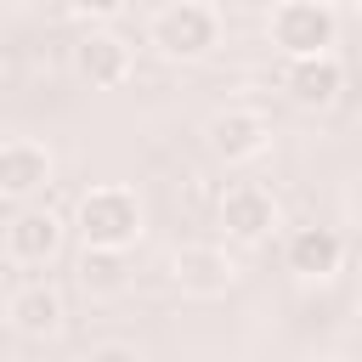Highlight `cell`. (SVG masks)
<instances>
[{"label": "cell", "instance_id": "9a60e30c", "mask_svg": "<svg viewBox=\"0 0 362 362\" xmlns=\"http://www.w3.org/2000/svg\"><path fill=\"white\" fill-rule=\"evenodd\" d=\"M85 362H141V351H136V345H124V339H107V345H96Z\"/></svg>", "mask_w": 362, "mask_h": 362}, {"label": "cell", "instance_id": "9c48e42d", "mask_svg": "<svg viewBox=\"0 0 362 362\" xmlns=\"http://www.w3.org/2000/svg\"><path fill=\"white\" fill-rule=\"evenodd\" d=\"M283 90L294 107H334L339 90H345V62L334 51H317V57H288L283 68Z\"/></svg>", "mask_w": 362, "mask_h": 362}, {"label": "cell", "instance_id": "8992f818", "mask_svg": "<svg viewBox=\"0 0 362 362\" xmlns=\"http://www.w3.org/2000/svg\"><path fill=\"white\" fill-rule=\"evenodd\" d=\"M204 141H209V153L221 164H249V158H260L272 147V124L255 107H221V113H209Z\"/></svg>", "mask_w": 362, "mask_h": 362}, {"label": "cell", "instance_id": "277c9868", "mask_svg": "<svg viewBox=\"0 0 362 362\" xmlns=\"http://www.w3.org/2000/svg\"><path fill=\"white\" fill-rule=\"evenodd\" d=\"M170 283L192 300H221L238 283V260L221 243H181L170 249Z\"/></svg>", "mask_w": 362, "mask_h": 362}, {"label": "cell", "instance_id": "52a82bcc", "mask_svg": "<svg viewBox=\"0 0 362 362\" xmlns=\"http://www.w3.org/2000/svg\"><path fill=\"white\" fill-rule=\"evenodd\" d=\"M130 68H136V51H130L124 34H113V28H85V34H79V45H74V74H79L85 85L113 90V85L130 79Z\"/></svg>", "mask_w": 362, "mask_h": 362}, {"label": "cell", "instance_id": "30bf717a", "mask_svg": "<svg viewBox=\"0 0 362 362\" xmlns=\"http://www.w3.org/2000/svg\"><path fill=\"white\" fill-rule=\"evenodd\" d=\"M283 266L305 283H328L345 266V238L334 226H294L283 238Z\"/></svg>", "mask_w": 362, "mask_h": 362}, {"label": "cell", "instance_id": "7a4b0ae2", "mask_svg": "<svg viewBox=\"0 0 362 362\" xmlns=\"http://www.w3.org/2000/svg\"><path fill=\"white\" fill-rule=\"evenodd\" d=\"M74 226H79L85 249H119L124 255L141 238V198L130 187H119V181H102V187H90L79 198Z\"/></svg>", "mask_w": 362, "mask_h": 362}, {"label": "cell", "instance_id": "5b68a950", "mask_svg": "<svg viewBox=\"0 0 362 362\" xmlns=\"http://www.w3.org/2000/svg\"><path fill=\"white\" fill-rule=\"evenodd\" d=\"M221 232L232 243H266L277 232V198L260 181H232L221 192Z\"/></svg>", "mask_w": 362, "mask_h": 362}, {"label": "cell", "instance_id": "5bb4252c", "mask_svg": "<svg viewBox=\"0 0 362 362\" xmlns=\"http://www.w3.org/2000/svg\"><path fill=\"white\" fill-rule=\"evenodd\" d=\"M79 17H90V23H113L119 11H124V0H68Z\"/></svg>", "mask_w": 362, "mask_h": 362}, {"label": "cell", "instance_id": "8fae6325", "mask_svg": "<svg viewBox=\"0 0 362 362\" xmlns=\"http://www.w3.org/2000/svg\"><path fill=\"white\" fill-rule=\"evenodd\" d=\"M45 181H51V153L40 141H28V136L0 141V198L28 204L34 192H45Z\"/></svg>", "mask_w": 362, "mask_h": 362}, {"label": "cell", "instance_id": "6da1fadb", "mask_svg": "<svg viewBox=\"0 0 362 362\" xmlns=\"http://www.w3.org/2000/svg\"><path fill=\"white\" fill-rule=\"evenodd\" d=\"M147 45L164 62H198L221 45V17L204 0H170L147 17Z\"/></svg>", "mask_w": 362, "mask_h": 362}, {"label": "cell", "instance_id": "7c38bea8", "mask_svg": "<svg viewBox=\"0 0 362 362\" xmlns=\"http://www.w3.org/2000/svg\"><path fill=\"white\" fill-rule=\"evenodd\" d=\"M6 322L28 339H51L62 328V294L51 283H23L6 294Z\"/></svg>", "mask_w": 362, "mask_h": 362}, {"label": "cell", "instance_id": "2e32d148", "mask_svg": "<svg viewBox=\"0 0 362 362\" xmlns=\"http://www.w3.org/2000/svg\"><path fill=\"white\" fill-rule=\"evenodd\" d=\"M345 6H351V11H356V17H362V0H345Z\"/></svg>", "mask_w": 362, "mask_h": 362}, {"label": "cell", "instance_id": "3957f363", "mask_svg": "<svg viewBox=\"0 0 362 362\" xmlns=\"http://www.w3.org/2000/svg\"><path fill=\"white\" fill-rule=\"evenodd\" d=\"M266 34L283 57H317L334 45L339 11H334V0H277L266 17Z\"/></svg>", "mask_w": 362, "mask_h": 362}, {"label": "cell", "instance_id": "ba28073f", "mask_svg": "<svg viewBox=\"0 0 362 362\" xmlns=\"http://www.w3.org/2000/svg\"><path fill=\"white\" fill-rule=\"evenodd\" d=\"M62 215L57 209H40V204H23L6 226V260L11 266H51L57 249H62Z\"/></svg>", "mask_w": 362, "mask_h": 362}, {"label": "cell", "instance_id": "4fadbf2b", "mask_svg": "<svg viewBox=\"0 0 362 362\" xmlns=\"http://www.w3.org/2000/svg\"><path fill=\"white\" fill-rule=\"evenodd\" d=\"M79 283H85L90 300H113V294H124V283H130L124 255H119V249H79Z\"/></svg>", "mask_w": 362, "mask_h": 362}]
</instances>
